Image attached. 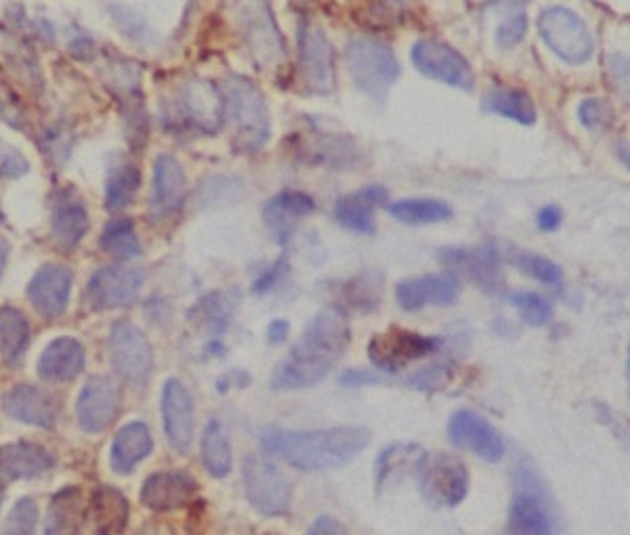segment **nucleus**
<instances>
[{
	"label": "nucleus",
	"mask_w": 630,
	"mask_h": 535,
	"mask_svg": "<svg viewBox=\"0 0 630 535\" xmlns=\"http://www.w3.org/2000/svg\"><path fill=\"white\" fill-rule=\"evenodd\" d=\"M351 340L343 307H324L315 313L290 355L271 374L273 391H303L324 382L345 355Z\"/></svg>",
	"instance_id": "1"
},
{
	"label": "nucleus",
	"mask_w": 630,
	"mask_h": 535,
	"mask_svg": "<svg viewBox=\"0 0 630 535\" xmlns=\"http://www.w3.org/2000/svg\"><path fill=\"white\" fill-rule=\"evenodd\" d=\"M370 428L341 424L315 431L267 426L259 433L263 452L278 456L301 473H328L347 466L370 445Z\"/></svg>",
	"instance_id": "2"
},
{
	"label": "nucleus",
	"mask_w": 630,
	"mask_h": 535,
	"mask_svg": "<svg viewBox=\"0 0 630 535\" xmlns=\"http://www.w3.org/2000/svg\"><path fill=\"white\" fill-rule=\"evenodd\" d=\"M225 118L231 143L240 154H257L271 139V114L265 95L244 76H229L223 84Z\"/></svg>",
	"instance_id": "3"
},
{
	"label": "nucleus",
	"mask_w": 630,
	"mask_h": 535,
	"mask_svg": "<svg viewBox=\"0 0 630 535\" xmlns=\"http://www.w3.org/2000/svg\"><path fill=\"white\" fill-rule=\"evenodd\" d=\"M513 498L507 531L515 535H549L557 531V519L549 491L530 460H519L513 470Z\"/></svg>",
	"instance_id": "4"
},
{
	"label": "nucleus",
	"mask_w": 630,
	"mask_h": 535,
	"mask_svg": "<svg viewBox=\"0 0 630 535\" xmlns=\"http://www.w3.org/2000/svg\"><path fill=\"white\" fill-rule=\"evenodd\" d=\"M538 36L559 61L567 66H584L593 59L597 40L586 21L570 7L551 5L538 13Z\"/></svg>",
	"instance_id": "5"
},
{
	"label": "nucleus",
	"mask_w": 630,
	"mask_h": 535,
	"mask_svg": "<svg viewBox=\"0 0 630 535\" xmlns=\"http://www.w3.org/2000/svg\"><path fill=\"white\" fill-rule=\"evenodd\" d=\"M412 475L420 494L435 508H456L469 494V470L456 454L423 452Z\"/></svg>",
	"instance_id": "6"
},
{
	"label": "nucleus",
	"mask_w": 630,
	"mask_h": 535,
	"mask_svg": "<svg viewBox=\"0 0 630 535\" xmlns=\"http://www.w3.org/2000/svg\"><path fill=\"white\" fill-rule=\"evenodd\" d=\"M345 57L355 87L374 101H383L402 74L395 53L381 40L353 38L347 45Z\"/></svg>",
	"instance_id": "7"
},
{
	"label": "nucleus",
	"mask_w": 630,
	"mask_h": 535,
	"mask_svg": "<svg viewBox=\"0 0 630 535\" xmlns=\"http://www.w3.org/2000/svg\"><path fill=\"white\" fill-rule=\"evenodd\" d=\"M108 357L114 374L133 389H143L154 372V349L147 334L129 319H118L108 334Z\"/></svg>",
	"instance_id": "8"
},
{
	"label": "nucleus",
	"mask_w": 630,
	"mask_h": 535,
	"mask_svg": "<svg viewBox=\"0 0 630 535\" xmlns=\"http://www.w3.org/2000/svg\"><path fill=\"white\" fill-rule=\"evenodd\" d=\"M244 494L261 517H286L292 506V483L269 458L250 454L242 462Z\"/></svg>",
	"instance_id": "9"
},
{
	"label": "nucleus",
	"mask_w": 630,
	"mask_h": 535,
	"mask_svg": "<svg viewBox=\"0 0 630 535\" xmlns=\"http://www.w3.org/2000/svg\"><path fill=\"white\" fill-rule=\"evenodd\" d=\"M412 66L429 80L446 84L450 89L471 93L475 89V72L469 59L452 45L437 38H420L410 51Z\"/></svg>",
	"instance_id": "10"
},
{
	"label": "nucleus",
	"mask_w": 630,
	"mask_h": 535,
	"mask_svg": "<svg viewBox=\"0 0 630 535\" xmlns=\"http://www.w3.org/2000/svg\"><path fill=\"white\" fill-rule=\"evenodd\" d=\"M437 261L446 269H452V273H462L469 282L490 296H500L507 288L500 252L492 244L439 248Z\"/></svg>",
	"instance_id": "11"
},
{
	"label": "nucleus",
	"mask_w": 630,
	"mask_h": 535,
	"mask_svg": "<svg viewBox=\"0 0 630 535\" xmlns=\"http://www.w3.org/2000/svg\"><path fill=\"white\" fill-rule=\"evenodd\" d=\"M441 338L425 336L406 328H389L383 334H374L368 345V357L376 370L385 374H395L404 370L408 363L425 359L439 351Z\"/></svg>",
	"instance_id": "12"
},
{
	"label": "nucleus",
	"mask_w": 630,
	"mask_h": 535,
	"mask_svg": "<svg viewBox=\"0 0 630 535\" xmlns=\"http://www.w3.org/2000/svg\"><path fill=\"white\" fill-rule=\"evenodd\" d=\"M175 116L196 133L215 135L225 122L223 89L206 80L185 82L177 93Z\"/></svg>",
	"instance_id": "13"
},
{
	"label": "nucleus",
	"mask_w": 630,
	"mask_h": 535,
	"mask_svg": "<svg viewBox=\"0 0 630 535\" xmlns=\"http://www.w3.org/2000/svg\"><path fill=\"white\" fill-rule=\"evenodd\" d=\"M145 284V273L124 265L99 267L91 277L84 298L93 311H114L131 307Z\"/></svg>",
	"instance_id": "14"
},
{
	"label": "nucleus",
	"mask_w": 630,
	"mask_h": 535,
	"mask_svg": "<svg viewBox=\"0 0 630 535\" xmlns=\"http://www.w3.org/2000/svg\"><path fill=\"white\" fill-rule=\"evenodd\" d=\"M160 416L164 437L173 452L187 456L194 443L196 403L192 393L179 378H166L162 384Z\"/></svg>",
	"instance_id": "15"
},
{
	"label": "nucleus",
	"mask_w": 630,
	"mask_h": 535,
	"mask_svg": "<svg viewBox=\"0 0 630 535\" xmlns=\"http://www.w3.org/2000/svg\"><path fill=\"white\" fill-rule=\"evenodd\" d=\"M448 441L462 452H471L473 456L496 464L507 454L498 428L475 410H456L448 420Z\"/></svg>",
	"instance_id": "16"
},
{
	"label": "nucleus",
	"mask_w": 630,
	"mask_h": 535,
	"mask_svg": "<svg viewBox=\"0 0 630 535\" xmlns=\"http://www.w3.org/2000/svg\"><path fill=\"white\" fill-rule=\"evenodd\" d=\"M460 296V280L452 271L408 277L395 286L397 307L418 313L427 307H452Z\"/></svg>",
	"instance_id": "17"
},
{
	"label": "nucleus",
	"mask_w": 630,
	"mask_h": 535,
	"mask_svg": "<svg viewBox=\"0 0 630 535\" xmlns=\"http://www.w3.org/2000/svg\"><path fill=\"white\" fill-rule=\"evenodd\" d=\"M120 412V393L108 376H91L78 393L76 420L84 433L99 435L114 424Z\"/></svg>",
	"instance_id": "18"
},
{
	"label": "nucleus",
	"mask_w": 630,
	"mask_h": 535,
	"mask_svg": "<svg viewBox=\"0 0 630 535\" xmlns=\"http://www.w3.org/2000/svg\"><path fill=\"white\" fill-rule=\"evenodd\" d=\"M299 59L307 91L313 95H332L336 89L334 51L320 28L301 26Z\"/></svg>",
	"instance_id": "19"
},
{
	"label": "nucleus",
	"mask_w": 630,
	"mask_h": 535,
	"mask_svg": "<svg viewBox=\"0 0 630 535\" xmlns=\"http://www.w3.org/2000/svg\"><path fill=\"white\" fill-rule=\"evenodd\" d=\"M74 288V271L66 265H42L28 284V301L32 309L45 319H59L70 307Z\"/></svg>",
	"instance_id": "20"
},
{
	"label": "nucleus",
	"mask_w": 630,
	"mask_h": 535,
	"mask_svg": "<svg viewBox=\"0 0 630 535\" xmlns=\"http://www.w3.org/2000/svg\"><path fill=\"white\" fill-rule=\"evenodd\" d=\"M3 412L19 424L51 431L59 418V401L49 391L21 382L3 395Z\"/></svg>",
	"instance_id": "21"
},
{
	"label": "nucleus",
	"mask_w": 630,
	"mask_h": 535,
	"mask_svg": "<svg viewBox=\"0 0 630 535\" xmlns=\"http://www.w3.org/2000/svg\"><path fill=\"white\" fill-rule=\"evenodd\" d=\"M198 481L185 470H158L141 485L139 502L154 512H171L194 504Z\"/></svg>",
	"instance_id": "22"
},
{
	"label": "nucleus",
	"mask_w": 630,
	"mask_h": 535,
	"mask_svg": "<svg viewBox=\"0 0 630 535\" xmlns=\"http://www.w3.org/2000/svg\"><path fill=\"white\" fill-rule=\"evenodd\" d=\"M187 196V181L183 166L171 154H160L152 170L150 210L154 221L173 219Z\"/></svg>",
	"instance_id": "23"
},
{
	"label": "nucleus",
	"mask_w": 630,
	"mask_h": 535,
	"mask_svg": "<svg viewBox=\"0 0 630 535\" xmlns=\"http://www.w3.org/2000/svg\"><path fill=\"white\" fill-rule=\"evenodd\" d=\"M87 368V351L72 336L53 338L36 361V374L42 382L66 384L76 380Z\"/></svg>",
	"instance_id": "24"
},
{
	"label": "nucleus",
	"mask_w": 630,
	"mask_h": 535,
	"mask_svg": "<svg viewBox=\"0 0 630 535\" xmlns=\"http://www.w3.org/2000/svg\"><path fill=\"white\" fill-rule=\"evenodd\" d=\"M313 212L315 200L311 196L303 194V191L288 189L267 200V204L263 206V221L273 233V240L284 248L292 240L299 223Z\"/></svg>",
	"instance_id": "25"
},
{
	"label": "nucleus",
	"mask_w": 630,
	"mask_h": 535,
	"mask_svg": "<svg viewBox=\"0 0 630 535\" xmlns=\"http://www.w3.org/2000/svg\"><path fill=\"white\" fill-rule=\"evenodd\" d=\"M389 194L383 185H366L353 194L341 196L334 204V219L341 227L353 233L372 235L376 231L374 210L387 206Z\"/></svg>",
	"instance_id": "26"
},
{
	"label": "nucleus",
	"mask_w": 630,
	"mask_h": 535,
	"mask_svg": "<svg viewBox=\"0 0 630 535\" xmlns=\"http://www.w3.org/2000/svg\"><path fill=\"white\" fill-rule=\"evenodd\" d=\"M55 462V456L47 447L32 441H15L3 445V452H0V475H3V483L28 481L47 475Z\"/></svg>",
	"instance_id": "27"
},
{
	"label": "nucleus",
	"mask_w": 630,
	"mask_h": 535,
	"mask_svg": "<svg viewBox=\"0 0 630 535\" xmlns=\"http://www.w3.org/2000/svg\"><path fill=\"white\" fill-rule=\"evenodd\" d=\"M154 452V437L150 426L143 420H133L124 424L116 433L112 447H110V466L116 475L126 477L133 470L150 458Z\"/></svg>",
	"instance_id": "28"
},
{
	"label": "nucleus",
	"mask_w": 630,
	"mask_h": 535,
	"mask_svg": "<svg viewBox=\"0 0 630 535\" xmlns=\"http://www.w3.org/2000/svg\"><path fill=\"white\" fill-rule=\"evenodd\" d=\"M129 498L114 485H97L91 494L87 519L99 535H118L129 525Z\"/></svg>",
	"instance_id": "29"
},
{
	"label": "nucleus",
	"mask_w": 630,
	"mask_h": 535,
	"mask_svg": "<svg viewBox=\"0 0 630 535\" xmlns=\"http://www.w3.org/2000/svg\"><path fill=\"white\" fill-rule=\"evenodd\" d=\"M481 112L500 116L521 126H534L538 110L532 95L517 87H494L481 99Z\"/></svg>",
	"instance_id": "30"
},
{
	"label": "nucleus",
	"mask_w": 630,
	"mask_h": 535,
	"mask_svg": "<svg viewBox=\"0 0 630 535\" xmlns=\"http://www.w3.org/2000/svg\"><path fill=\"white\" fill-rule=\"evenodd\" d=\"M240 303L238 290H215L204 294L189 311V319L210 336H221L234 317Z\"/></svg>",
	"instance_id": "31"
},
{
	"label": "nucleus",
	"mask_w": 630,
	"mask_h": 535,
	"mask_svg": "<svg viewBox=\"0 0 630 535\" xmlns=\"http://www.w3.org/2000/svg\"><path fill=\"white\" fill-rule=\"evenodd\" d=\"M200 460L206 473L215 479H225L234 468V449L227 426L219 418H210L200 437Z\"/></svg>",
	"instance_id": "32"
},
{
	"label": "nucleus",
	"mask_w": 630,
	"mask_h": 535,
	"mask_svg": "<svg viewBox=\"0 0 630 535\" xmlns=\"http://www.w3.org/2000/svg\"><path fill=\"white\" fill-rule=\"evenodd\" d=\"M423 449L414 443H391L374 460V487L376 494H383L385 489L397 485L410 470L414 473V464Z\"/></svg>",
	"instance_id": "33"
},
{
	"label": "nucleus",
	"mask_w": 630,
	"mask_h": 535,
	"mask_svg": "<svg viewBox=\"0 0 630 535\" xmlns=\"http://www.w3.org/2000/svg\"><path fill=\"white\" fill-rule=\"evenodd\" d=\"M89 212L76 198L61 196L51 214V233L63 250H74L89 233Z\"/></svg>",
	"instance_id": "34"
},
{
	"label": "nucleus",
	"mask_w": 630,
	"mask_h": 535,
	"mask_svg": "<svg viewBox=\"0 0 630 535\" xmlns=\"http://www.w3.org/2000/svg\"><path fill=\"white\" fill-rule=\"evenodd\" d=\"M387 212L397 223L404 225H437L452 219V206L439 198H402L387 202Z\"/></svg>",
	"instance_id": "35"
},
{
	"label": "nucleus",
	"mask_w": 630,
	"mask_h": 535,
	"mask_svg": "<svg viewBox=\"0 0 630 535\" xmlns=\"http://www.w3.org/2000/svg\"><path fill=\"white\" fill-rule=\"evenodd\" d=\"M82 521H84V510H82L80 489L74 485H66L63 489H59L49 502V510L45 517V533L47 535L76 533Z\"/></svg>",
	"instance_id": "36"
},
{
	"label": "nucleus",
	"mask_w": 630,
	"mask_h": 535,
	"mask_svg": "<svg viewBox=\"0 0 630 535\" xmlns=\"http://www.w3.org/2000/svg\"><path fill=\"white\" fill-rule=\"evenodd\" d=\"M30 347V321L19 309H0V355L5 366H17Z\"/></svg>",
	"instance_id": "37"
},
{
	"label": "nucleus",
	"mask_w": 630,
	"mask_h": 535,
	"mask_svg": "<svg viewBox=\"0 0 630 535\" xmlns=\"http://www.w3.org/2000/svg\"><path fill=\"white\" fill-rule=\"evenodd\" d=\"M99 248L118 261H135L143 254L135 225L126 217H116L105 223L99 235Z\"/></svg>",
	"instance_id": "38"
},
{
	"label": "nucleus",
	"mask_w": 630,
	"mask_h": 535,
	"mask_svg": "<svg viewBox=\"0 0 630 535\" xmlns=\"http://www.w3.org/2000/svg\"><path fill=\"white\" fill-rule=\"evenodd\" d=\"M141 185V173L135 164H124L112 170V175L105 183V208L118 212L129 206Z\"/></svg>",
	"instance_id": "39"
},
{
	"label": "nucleus",
	"mask_w": 630,
	"mask_h": 535,
	"mask_svg": "<svg viewBox=\"0 0 630 535\" xmlns=\"http://www.w3.org/2000/svg\"><path fill=\"white\" fill-rule=\"evenodd\" d=\"M511 265L523 273L532 277V280L544 284V286H561L563 282V269L551 261L546 259V256L542 254H536V252H528V250H515L511 252Z\"/></svg>",
	"instance_id": "40"
},
{
	"label": "nucleus",
	"mask_w": 630,
	"mask_h": 535,
	"mask_svg": "<svg viewBox=\"0 0 630 535\" xmlns=\"http://www.w3.org/2000/svg\"><path fill=\"white\" fill-rule=\"evenodd\" d=\"M509 301L513 305V309L517 311V315L525 321V324L532 328H544L551 324V319L555 315L553 303L549 298L538 294V292H530V290H517L509 296Z\"/></svg>",
	"instance_id": "41"
},
{
	"label": "nucleus",
	"mask_w": 630,
	"mask_h": 535,
	"mask_svg": "<svg viewBox=\"0 0 630 535\" xmlns=\"http://www.w3.org/2000/svg\"><path fill=\"white\" fill-rule=\"evenodd\" d=\"M381 288H383V275L368 271L364 275H357L355 280H351L343 288V292L349 305H353L355 309L372 311L378 307V301H381Z\"/></svg>",
	"instance_id": "42"
},
{
	"label": "nucleus",
	"mask_w": 630,
	"mask_h": 535,
	"mask_svg": "<svg viewBox=\"0 0 630 535\" xmlns=\"http://www.w3.org/2000/svg\"><path fill=\"white\" fill-rule=\"evenodd\" d=\"M578 122L591 133H603L616 122L614 105L601 97H586L578 103Z\"/></svg>",
	"instance_id": "43"
},
{
	"label": "nucleus",
	"mask_w": 630,
	"mask_h": 535,
	"mask_svg": "<svg viewBox=\"0 0 630 535\" xmlns=\"http://www.w3.org/2000/svg\"><path fill=\"white\" fill-rule=\"evenodd\" d=\"M40 521V510L38 504L32 496L19 498L11 510L7 512L5 523H3V533L7 535H32L38 527Z\"/></svg>",
	"instance_id": "44"
},
{
	"label": "nucleus",
	"mask_w": 630,
	"mask_h": 535,
	"mask_svg": "<svg viewBox=\"0 0 630 535\" xmlns=\"http://www.w3.org/2000/svg\"><path fill=\"white\" fill-rule=\"evenodd\" d=\"M454 378V370L450 363H431V366L418 370L408 376L406 384L420 393H435L446 389Z\"/></svg>",
	"instance_id": "45"
},
{
	"label": "nucleus",
	"mask_w": 630,
	"mask_h": 535,
	"mask_svg": "<svg viewBox=\"0 0 630 535\" xmlns=\"http://www.w3.org/2000/svg\"><path fill=\"white\" fill-rule=\"evenodd\" d=\"M530 30V19L525 11H515L507 19L500 21V26L496 28V47L502 51H511L519 47L521 42L528 36Z\"/></svg>",
	"instance_id": "46"
},
{
	"label": "nucleus",
	"mask_w": 630,
	"mask_h": 535,
	"mask_svg": "<svg viewBox=\"0 0 630 535\" xmlns=\"http://www.w3.org/2000/svg\"><path fill=\"white\" fill-rule=\"evenodd\" d=\"M597 414L599 420L612 431V435L626 447V452L630 454V418L624 416L622 412H616L605 403H597Z\"/></svg>",
	"instance_id": "47"
},
{
	"label": "nucleus",
	"mask_w": 630,
	"mask_h": 535,
	"mask_svg": "<svg viewBox=\"0 0 630 535\" xmlns=\"http://www.w3.org/2000/svg\"><path fill=\"white\" fill-rule=\"evenodd\" d=\"M286 271H288V263H286V259L282 256V259H278V261H273L271 265H267L257 277H255V282H252V294L255 296H265V294H269L273 288H276L278 284H280V280L282 277L286 275Z\"/></svg>",
	"instance_id": "48"
},
{
	"label": "nucleus",
	"mask_w": 630,
	"mask_h": 535,
	"mask_svg": "<svg viewBox=\"0 0 630 535\" xmlns=\"http://www.w3.org/2000/svg\"><path fill=\"white\" fill-rule=\"evenodd\" d=\"M607 74L616 84V89L630 97V57L622 53H614L607 57Z\"/></svg>",
	"instance_id": "49"
},
{
	"label": "nucleus",
	"mask_w": 630,
	"mask_h": 535,
	"mask_svg": "<svg viewBox=\"0 0 630 535\" xmlns=\"http://www.w3.org/2000/svg\"><path fill=\"white\" fill-rule=\"evenodd\" d=\"M387 382L385 378V372L381 370H345L341 376H339V384L341 387H347V389H360V387H374V384H383Z\"/></svg>",
	"instance_id": "50"
},
{
	"label": "nucleus",
	"mask_w": 630,
	"mask_h": 535,
	"mask_svg": "<svg viewBox=\"0 0 630 535\" xmlns=\"http://www.w3.org/2000/svg\"><path fill=\"white\" fill-rule=\"evenodd\" d=\"M28 173V160L13 147L3 149V175L7 179H19Z\"/></svg>",
	"instance_id": "51"
},
{
	"label": "nucleus",
	"mask_w": 630,
	"mask_h": 535,
	"mask_svg": "<svg viewBox=\"0 0 630 535\" xmlns=\"http://www.w3.org/2000/svg\"><path fill=\"white\" fill-rule=\"evenodd\" d=\"M563 225V210L557 204H546L536 212V227L544 233H553Z\"/></svg>",
	"instance_id": "52"
},
{
	"label": "nucleus",
	"mask_w": 630,
	"mask_h": 535,
	"mask_svg": "<svg viewBox=\"0 0 630 535\" xmlns=\"http://www.w3.org/2000/svg\"><path fill=\"white\" fill-rule=\"evenodd\" d=\"M265 336H267V342H269V345H273V347H280V345H284V342H286V340H288V336H290V324H288L286 319H282V317L271 319V321H269V326H267Z\"/></svg>",
	"instance_id": "53"
},
{
	"label": "nucleus",
	"mask_w": 630,
	"mask_h": 535,
	"mask_svg": "<svg viewBox=\"0 0 630 535\" xmlns=\"http://www.w3.org/2000/svg\"><path fill=\"white\" fill-rule=\"evenodd\" d=\"M307 533H311V535H336V533H345V527L334 517L322 515L309 525Z\"/></svg>",
	"instance_id": "54"
},
{
	"label": "nucleus",
	"mask_w": 630,
	"mask_h": 535,
	"mask_svg": "<svg viewBox=\"0 0 630 535\" xmlns=\"http://www.w3.org/2000/svg\"><path fill=\"white\" fill-rule=\"evenodd\" d=\"M248 382H250V376H248L246 372H242V370H231L229 374H225V376H221V378L217 380V391H219V393H225V391L231 389V387L244 389Z\"/></svg>",
	"instance_id": "55"
},
{
	"label": "nucleus",
	"mask_w": 630,
	"mask_h": 535,
	"mask_svg": "<svg viewBox=\"0 0 630 535\" xmlns=\"http://www.w3.org/2000/svg\"><path fill=\"white\" fill-rule=\"evenodd\" d=\"M616 158L626 170H630V139H620L616 143Z\"/></svg>",
	"instance_id": "56"
},
{
	"label": "nucleus",
	"mask_w": 630,
	"mask_h": 535,
	"mask_svg": "<svg viewBox=\"0 0 630 535\" xmlns=\"http://www.w3.org/2000/svg\"><path fill=\"white\" fill-rule=\"evenodd\" d=\"M626 376H628V397H630V347H628V361H626Z\"/></svg>",
	"instance_id": "57"
},
{
	"label": "nucleus",
	"mask_w": 630,
	"mask_h": 535,
	"mask_svg": "<svg viewBox=\"0 0 630 535\" xmlns=\"http://www.w3.org/2000/svg\"><path fill=\"white\" fill-rule=\"evenodd\" d=\"M7 267V244L3 242V269Z\"/></svg>",
	"instance_id": "58"
}]
</instances>
